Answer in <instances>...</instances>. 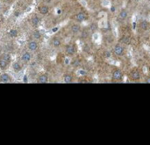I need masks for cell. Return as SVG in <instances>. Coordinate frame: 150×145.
<instances>
[{
    "label": "cell",
    "instance_id": "8fae6325",
    "mask_svg": "<svg viewBox=\"0 0 150 145\" xmlns=\"http://www.w3.org/2000/svg\"><path fill=\"white\" fill-rule=\"evenodd\" d=\"M66 52H67V54H68V55H73L76 53V49H75V48H74V46H72V45H69V46H67V47H66Z\"/></svg>",
    "mask_w": 150,
    "mask_h": 145
},
{
    "label": "cell",
    "instance_id": "4316f807",
    "mask_svg": "<svg viewBox=\"0 0 150 145\" xmlns=\"http://www.w3.org/2000/svg\"><path fill=\"white\" fill-rule=\"evenodd\" d=\"M3 1H4V2H5V3H6V2H10V1H11V0H3Z\"/></svg>",
    "mask_w": 150,
    "mask_h": 145
},
{
    "label": "cell",
    "instance_id": "44dd1931",
    "mask_svg": "<svg viewBox=\"0 0 150 145\" xmlns=\"http://www.w3.org/2000/svg\"><path fill=\"white\" fill-rule=\"evenodd\" d=\"M122 41H123L124 43H126V44H129L130 39H129L128 37H127V36H124V37L122 38Z\"/></svg>",
    "mask_w": 150,
    "mask_h": 145
},
{
    "label": "cell",
    "instance_id": "d6986e66",
    "mask_svg": "<svg viewBox=\"0 0 150 145\" xmlns=\"http://www.w3.org/2000/svg\"><path fill=\"white\" fill-rule=\"evenodd\" d=\"M127 17V11L126 10H122L120 13V18L121 19H125Z\"/></svg>",
    "mask_w": 150,
    "mask_h": 145
},
{
    "label": "cell",
    "instance_id": "ffe728a7",
    "mask_svg": "<svg viewBox=\"0 0 150 145\" xmlns=\"http://www.w3.org/2000/svg\"><path fill=\"white\" fill-rule=\"evenodd\" d=\"M141 27H142V29H143V30H147V29L149 28V24H148V22H147V21H142V24H141Z\"/></svg>",
    "mask_w": 150,
    "mask_h": 145
},
{
    "label": "cell",
    "instance_id": "8992f818",
    "mask_svg": "<svg viewBox=\"0 0 150 145\" xmlns=\"http://www.w3.org/2000/svg\"><path fill=\"white\" fill-rule=\"evenodd\" d=\"M37 82L39 84H46L48 82V77L47 75L46 74H42V75H40L37 78Z\"/></svg>",
    "mask_w": 150,
    "mask_h": 145
},
{
    "label": "cell",
    "instance_id": "e0dca14e",
    "mask_svg": "<svg viewBox=\"0 0 150 145\" xmlns=\"http://www.w3.org/2000/svg\"><path fill=\"white\" fill-rule=\"evenodd\" d=\"M18 30L17 29H14V28H12V29H11L10 30V32H9V35L11 36V37H12V38H16L17 36H18Z\"/></svg>",
    "mask_w": 150,
    "mask_h": 145
},
{
    "label": "cell",
    "instance_id": "83f0119b",
    "mask_svg": "<svg viewBox=\"0 0 150 145\" xmlns=\"http://www.w3.org/2000/svg\"><path fill=\"white\" fill-rule=\"evenodd\" d=\"M0 26H1V19H0Z\"/></svg>",
    "mask_w": 150,
    "mask_h": 145
},
{
    "label": "cell",
    "instance_id": "52a82bcc",
    "mask_svg": "<svg viewBox=\"0 0 150 145\" xmlns=\"http://www.w3.org/2000/svg\"><path fill=\"white\" fill-rule=\"evenodd\" d=\"M11 76L7 73H3L0 75V82L1 83H9L11 81Z\"/></svg>",
    "mask_w": 150,
    "mask_h": 145
},
{
    "label": "cell",
    "instance_id": "ba28073f",
    "mask_svg": "<svg viewBox=\"0 0 150 145\" xmlns=\"http://www.w3.org/2000/svg\"><path fill=\"white\" fill-rule=\"evenodd\" d=\"M86 18H87V17H86V14L84 12H79L76 15V20L78 22L84 21Z\"/></svg>",
    "mask_w": 150,
    "mask_h": 145
},
{
    "label": "cell",
    "instance_id": "7c38bea8",
    "mask_svg": "<svg viewBox=\"0 0 150 145\" xmlns=\"http://www.w3.org/2000/svg\"><path fill=\"white\" fill-rule=\"evenodd\" d=\"M52 44L54 48H59L62 44V41L58 37H54L52 40Z\"/></svg>",
    "mask_w": 150,
    "mask_h": 145
},
{
    "label": "cell",
    "instance_id": "ac0fdd59",
    "mask_svg": "<svg viewBox=\"0 0 150 145\" xmlns=\"http://www.w3.org/2000/svg\"><path fill=\"white\" fill-rule=\"evenodd\" d=\"M140 72L138 71V70H134V71H133V73H132V77H133V79H134V80H138V79H140Z\"/></svg>",
    "mask_w": 150,
    "mask_h": 145
},
{
    "label": "cell",
    "instance_id": "3957f363",
    "mask_svg": "<svg viewBox=\"0 0 150 145\" xmlns=\"http://www.w3.org/2000/svg\"><path fill=\"white\" fill-rule=\"evenodd\" d=\"M27 47H28L29 51H31V52H34V51H36V50L38 49V48H39V44H38V42H37L36 41H29V42H28Z\"/></svg>",
    "mask_w": 150,
    "mask_h": 145
},
{
    "label": "cell",
    "instance_id": "9a60e30c",
    "mask_svg": "<svg viewBox=\"0 0 150 145\" xmlns=\"http://www.w3.org/2000/svg\"><path fill=\"white\" fill-rule=\"evenodd\" d=\"M63 81L67 84H69L73 81V77L71 75H69V74H66L63 76Z\"/></svg>",
    "mask_w": 150,
    "mask_h": 145
},
{
    "label": "cell",
    "instance_id": "4fadbf2b",
    "mask_svg": "<svg viewBox=\"0 0 150 145\" xmlns=\"http://www.w3.org/2000/svg\"><path fill=\"white\" fill-rule=\"evenodd\" d=\"M123 52H124V48L121 47V46H116L115 48H114V53L116 54V55H121L122 54H123Z\"/></svg>",
    "mask_w": 150,
    "mask_h": 145
},
{
    "label": "cell",
    "instance_id": "d4e9b609",
    "mask_svg": "<svg viewBox=\"0 0 150 145\" xmlns=\"http://www.w3.org/2000/svg\"><path fill=\"white\" fill-rule=\"evenodd\" d=\"M115 11V9H114V7L112 6V11Z\"/></svg>",
    "mask_w": 150,
    "mask_h": 145
},
{
    "label": "cell",
    "instance_id": "7a4b0ae2",
    "mask_svg": "<svg viewBox=\"0 0 150 145\" xmlns=\"http://www.w3.org/2000/svg\"><path fill=\"white\" fill-rule=\"evenodd\" d=\"M32 54H31V51H25L22 55H21V60L22 62L27 63H30L31 60H32Z\"/></svg>",
    "mask_w": 150,
    "mask_h": 145
},
{
    "label": "cell",
    "instance_id": "5b68a950",
    "mask_svg": "<svg viewBox=\"0 0 150 145\" xmlns=\"http://www.w3.org/2000/svg\"><path fill=\"white\" fill-rule=\"evenodd\" d=\"M31 24L34 26V27H36V26H38L40 24V17L38 16V15H33L32 18H31Z\"/></svg>",
    "mask_w": 150,
    "mask_h": 145
},
{
    "label": "cell",
    "instance_id": "cb8c5ba5",
    "mask_svg": "<svg viewBox=\"0 0 150 145\" xmlns=\"http://www.w3.org/2000/svg\"><path fill=\"white\" fill-rule=\"evenodd\" d=\"M147 82H148V83H149V84H150V77H149V78L147 79Z\"/></svg>",
    "mask_w": 150,
    "mask_h": 145
},
{
    "label": "cell",
    "instance_id": "9c48e42d",
    "mask_svg": "<svg viewBox=\"0 0 150 145\" xmlns=\"http://www.w3.org/2000/svg\"><path fill=\"white\" fill-rule=\"evenodd\" d=\"M122 76L123 74L120 70H115L112 74V78L114 80H120L122 78Z\"/></svg>",
    "mask_w": 150,
    "mask_h": 145
},
{
    "label": "cell",
    "instance_id": "6da1fadb",
    "mask_svg": "<svg viewBox=\"0 0 150 145\" xmlns=\"http://www.w3.org/2000/svg\"><path fill=\"white\" fill-rule=\"evenodd\" d=\"M11 57L10 54L4 53L0 55V70H4L5 69H7L9 64L11 63Z\"/></svg>",
    "mask_w": 150,
    "mask_h": 145
},
{
    "label": "cell",
    "instance_id": "484cf974",
    "mask_svg": "<svg viewBox=\"0 0 150 145\" xmlns=\"http://www.w3.org/2000/svg\"><path fill=\"white\" fill-rule=\"evenodd\" d=\"M106 56H110V53L107 52V53H106Z\"/></svg>",
    "mask_w": 150,
    "mask_h": 145
},
{
    "label": "cell",
    "instance_id": "5bb4252c",
    "mask_svg": "<svg viewBox=\"0 0 150 145\" xmlns=\"http://www.w3.org/2000/svg\"><path fill=\"white\" fill-rule=\"evenodd\" d=\"M80 29H81V27H80V26L77 25V24H74V25L71 26V31H72V33H79V32H80Z\"/></svg>",
    "mask_w": 150,
    "mask_h": 145
},
{
    "label": "cell",
    "instance_id": "277c9868",
    "mask_svg": "<svg viewBox=\"0 0 150 145\" xmlns=\"http://www.w3.org/2000/svg\"><path fill=\"white\" fill-rule=\"evenodd\" d=\"M38 9H39V12L41 15H47L49 12V7L47 4H41V5H40Z\"/></svg>",
    "mask_w": 150,
    "mask_h": 145
},
{
    "label": "cell",
    "instance_id": "7402d4cb",
    "mask_svg": "<svg viewBox=\"0 0 150 145\" xmlns=\"http://www.w3.org/2000/svg\"><path fill=\"white\" fill-rule=\"evenodd\" d=\"M44 2H45L46 4H50V3L52 2V0H44Z\"/></svg>",
    "mask_w": 150,
    "mask_h": 145
},
{
    "label": "cell",
    "instance_id": "30bf717a",
    "mask_svg": "<svg viewBox=\"0 0 150 145\" xmlns=\"http://www.w3.org/2000/svg\"><path fill=\"white\" fill-rule=\"evenodd\" d=\"M12 69H13L14 71L18 72V71H20V70H22V65H21V63H18V62H14V63H12Z\"/></svg>",
    "mask_w": 150,
    "mask_h": 145
},
{
    "label": "cell",
    "instance_id": "603a6c76",
    "mask_svg": "<svg viewBox=\"0 0 150 145\" xmlns=\"http://www.w3.org/2000/svg\"><path fill=\"white\" fill-rule=\"evenodd\" d=\"M58 31V27H54L53 28V32L54 33V32H57Z\"/></svg>",
    "mask_w": 150,
    "mask_h": 145
},
{
    "label": "cell",
    "instance_id": "2e32d148",
    "mask_svg": "<svg viewBox=\"0 0 150 145\" xmlns=\"http://www.w3.org/2000/svg\"><path fill=\"white\" fill-rule=\"evenodd\" d=\"M33 37L35 40L40 39V37H41V33H40L39 30H34L33 33Z\"/></svg>",
    "mask_w": 150,
    "mask_h": 145
}]
</instances>
